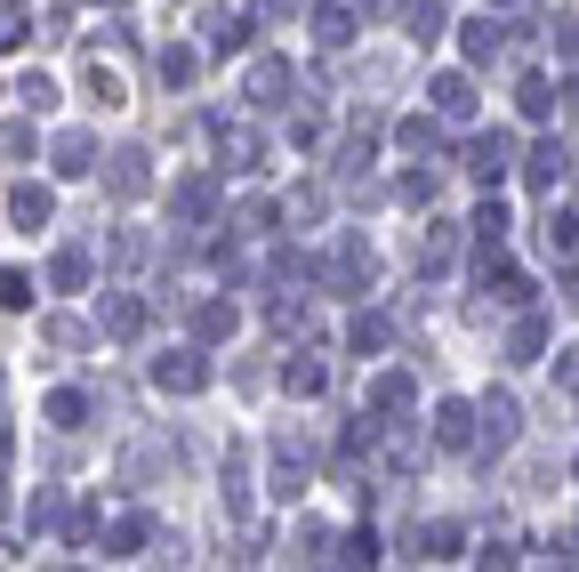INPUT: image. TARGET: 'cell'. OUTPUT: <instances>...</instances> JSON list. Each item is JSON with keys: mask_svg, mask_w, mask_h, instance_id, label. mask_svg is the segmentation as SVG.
I'll use <instances>...</instances> for the list:
<instances>
[{"mask_svg": "<svg viewBox=\"0 0 579 572\" xmlns=\"http://www.w3.org/2000/svg\"><path fill=\"white\" fill-rule=\"evenodd\" d=\"M153 379H161V387H178V395H193L201 379H210V363H201V355H161V363H153Z\"/></svg>", "mask_w": 579, "mask_h": 572, "instance_id": "1", "label": "cell"}, {"mask_svg": "<svg viewBox=\"0 0 579 572\" xmlns=\"http://www.w3.org/2000/svg\"><path fill=\"white\" fill-rule=\"evenodd\" d=\"M507 154H516V138H499V129H491V138H483V146H475V154H467V170H475V178H483V186H491V178L507 170Z\"/></svg>", "mask_w": 579, "mask_h": 572, "instance_id": "2", "label": "cell"}, {"mask_svg": "<svg viewBox=\"0 0 579 572\" xmlns=\"http://www.w3.org/2000/svg\"><path fill=\"white\" fill-rule=\"evenodd\" d=\"M435 444H475V420H467V403H442V420H435Z\"/></svg>", "mask_w": 579, "mask_h": 572, "instance_id": "3", "label": "cell"}, {"mask_svg": "<svg viewBox=\"0 0 579 572\" xmlns=\"http://www.w3.org/2000/svg\"><path fill=\"white\" fill-rule=\"evenodd\" d=\"M106 331H113V339H138V331H146V307H138V298H106Z\"/></svg>", "mask_w": 579, "mask_h": 572, "instance_id": "4", "label": "cell"}, {"mask_svg": "<svg viewBox=\"0 0 579 572\" xmlns=\"http://www.w3.org/2000/svg\"><path fill=\"white\" fill-rule=\"evenodd\" d=\"M435 106H442V114H475V81H467V73H442V81H435Z\"/></svg>", "mask_w": 579, "mask_h": 572, "instance_id": "5", "label": "cell"}, {"mask_svg": "<svg viewBox=\"0 0 579 572\" xmlns=\"http://www.w3.org/2000/svg\"><path fill=\"white\" fill-rule=\"evenodd\" d=\"M57 210V201H49V186H17V226H32V234H41V218Z\"/></svg>", "mask_w": 579, "mask_h": 572, "instance_id": "6", "label": "cell"}, {"mask_svg": "<svg viewBox=\"0 0 579 572\" xmlns=\"http://www.w3.org/2000/svg\"><path fill=\"white\" fill-rule=\"evenodd\" d=\"M49 420H57V427H81V420H89V395H81V387H57V395H49Z\"/></svg>", "mask_w": 579, "mask_h": 572, "instance_id": "7", "label": "cell"}, {"mask_svg": "<svg viewBox=\"0 0 579 572\" xmlns=\"http://www.w3.org/2000/svg\"><path fill=\"white\" fill-rule=\"evenodd\" d=\"M106 186L113 194H146V154H121L113 170H106Z\"/></svg>", "mask_w": 579, "mask_h": 572, "instance_id": "8", "label": "cell"}, {"mask_svg": "<svg viewBox=\"0 0 579 572\" xmlns=\"http://www.w3.org/2000/svg\"><path fill=\"white\" fill-rule=\"evenodd\" d=\"M347 32H355V17L338 9V0H330V9L315 17V41H322V49H338V41H347Z\"/></svg>", "mask_w": 579, "mask_h": 572, "instance_id": "9", "label": "cell"}, {"mask_svg": "<svg viewBox=\"0 0 579 572\" xmlns=\"http://www.w3.org/2000/svg\"><path fill=\"white\" fill-rule=\"evenodd\" d=\"M57 170L81 178V170H89V138H73V129H64V138H57Z\"/></svg>", "mask_w": 579, "mask_h": 572, "instance_id": "10", "label": "cell"}, {"mask_svg": "<svg viewBox=\"0 0 579 572\" xmlns=\"http://www.w3.org/2000/svg\"><path fill=\"white\" fill-rule=\"evenodd\" d=\"M106 549H113V556H138V549H146V516H121Z\"/></svg>", "mask_w": 579, "mask_h": 572, "instance_id": "11", "label": "cell"}, {"mask_svg": "<svg viewBox=\"0 0 579 572\" xmlns=\"http://www.w3.org/2000/svg\"><path fill=\"white\" fill-rule=\"evenodd\" d=\"M0 307H9V315H17V307H32V283L17 275V266H0Z\"/></svg>", "mask_w": 579, "mask_h": 572, "instance_id": "12", "label": "cell"}, {"mask_svg": "<svg viewBox=\"0 0 579 572\" xmlns=\"http://www.w3.org/2000/svg\"><path fill=\"white\" fill-rule=\"evenodd\" d=\"M419 549H427V556H459V524H427Z\"/></svg>", "mask_w": 579, "mask_h": 572, "instance_id": "13", "label": "cell"}, {"mask_svg": "<svg viewBox=\"0 0 579 572\" xmlns=\"http://www.w3.org/2000/svg\"><path fill=\"white\" fill-rule=\"evenodd\" d=\"M411 32L435 41V32H442V0H411Z\"/></svg>", "mask_w": 579, "mask_h": 572, "instance_id": "14", "label": "cell"}, {"mask_svg": "<svg viewBox=\"0 0 579 572\" xmlns=\"http://www.w3.org/2000/svg\"><path fill=\"white\" fill-rule=\"evenodd\" d=\"M24 41V0H0V49Z\"/></svg>", "mask_w": 579, "mask_h": 572, "instance_id": "15", "label": "cell"}, {"mask_svg": "<svg viewBox=\"0 0 579 572\" xmlns=\"http://www.w3.org/2000/svg\"><path fill=\"white\" fill-rule=\"evenodd\" d=\"M282 89H290V73H282V65H258V89H250V97H258V106H274V97H282Z\"/></svg>", "mask_w": 579, "mask_h": 572, "instance_id": "16", "label": "cell"}, {"mask_svg": "<svg viewBox=\"0 0 579 572\" xmlns=\"http://www.w3.org/2000/svg\"><path fill=\"white\" fill-rule=\"evenodd\" d=\"M556 170H563V154L556 146H531V186H556Z\"/></svg>", "mask_w": 579, "mask_h": 572, "instance_id": "17", "label": "cell"}, {"mask_svg": "<svg viewBox=\"0 0 579 572\" xmlns=\"http://www.w3.org/2000/svg\"><path fill=\"white\" fill-rule=\"evenodd\" d=\"M81 283H89V258L64 250V258H57V290H81Z\"/></svg>", "mask_w": 579, "mask_h": 572, "instance_id": "18", "label": "cell"}, {"mask_svg": "<svg viewBox=\"0 0 579 572\" xmlns=\"http://www.w3.org/2000/svg\"><path fill=\"white\" fill-rule=\"evenodd\" d=\"M379 347H387V323L362 315V323H355V355H379Z\"/></svg>", "mask_w": 579, "mask_h": 572, "instance_id": "19", "label": "cell"}, {"mask_svg": "<svg viewBox=\"0 0 579 572\" xmlns=\"http://www.w3.org/2000/svg\"><path fill=\"white\" fill-rule=\"evenodd\" d=\"M483 427H491V444H507V435H516V403L491 395V420H483Z\"/></svg>", "mask_w": 579, "mask_h": 572, "instance_id": "20", "label": "cell"}, {"mask_svg": "<svg viewBox=\"0 0 579 572\" xmlns=\"http://www.w3.org/2000/svg\"><path fill=\"white\" fill-rule=\"evenodd\" d=\"M178 210H186V218L210 210V178H186V186H178Z\"/></svg>", "mask_w": 579, "mask_h": 572, "instance_id": "21", "label": "cell"}, {"mask_svg": "<svg viewBox=\"0 0 579 572\" xmlns=\"http://www.w3.org/2000/svg\"><path fill=\"white\" fill-rule=\"evenodd\" d=\"M24 106L49 114V106H57V81H49V73H24Z\"/></svg>", "mask_w": 579, "mask_h": 572, "instance_id": "22", "label": "cell"}, {"mask_svg": "<svg viewBox=\"0 0 579 572\" xmlns=\"http://www.w3.org/2000/svg\"><path fill=\"white\" fill-rule=\"evenodd\" d=\"M379 403H387V412H402V403H411V379L387 372V379H379Z\"/></svg>", "mask_w": 579, "mask_h": 572, "instance_id": "23", "label": "cell"}, {"mask_svg": "<svg viewBox=\"0 0 579 572\" xmlns=\"http://www.w3.org/2000/svg\"><path fill=\"white\" fill-rule=\"evenodd\" d=\"M233 331V307H201V339H226Z\"/></svg>", "mask_w": 579, "mask_h": 572, "instance_id": "24", "label": "cell"}, {"mask_svg": "<svg viewBox=\"0 0 579 572\" xmlns=\"http://www.w3.org/2000/svg\"><path fill=\"white\" fill-rule=\"evenodd\" d=\"M556 243H571V250H579V210H563V218H556Z\"/></svg>", "mask_w": 579, "mask_h": 572, "instance_id": "25", "label": "cell"}, {"mask_svg": "<svg viewBox=\"0 0 579 572\" xmlns=\"http://www.w3.org/2000/svg\"><path fill=\"white\" fill-rule=\"evenodd\" d=\"M563 57H579V17H563Z\"/></svg>", "mask_w": 579, "mask_h": 572, "instance_id": "26", "label": "cell"}, {"mask_svg": "<svg viewBox=\"0 0 579 572\" xmlns=\"http://www.w3.org/2000/svg\"><path fill=\"white\" fill-rule=\"evenodd\" d=\"M571 106H579V81H571Z\"/></svg>", "mask_w": 579, "mask_h": 572, "instance_id": "27", "label": "cell"}]
</instances>
